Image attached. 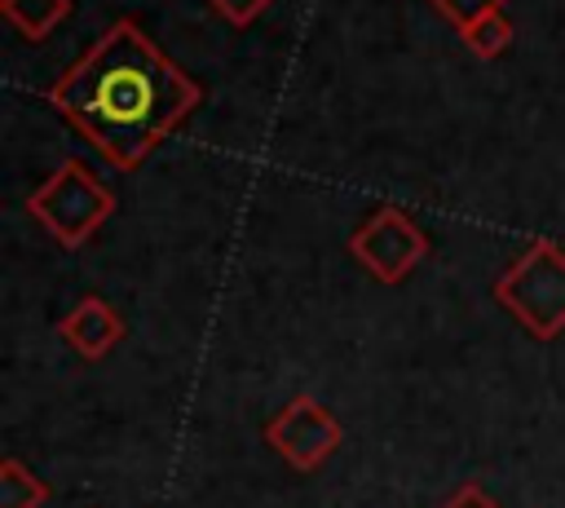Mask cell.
Segmentation results:
<instances>
[{
  "instance_id": "6da1fadb",
  "label": "cell",
  "mask_w": 565,
  "mask_h": 508,
  "mask_svg": "<svg viewBox=\"0 0 565 508\" xmlns=\"http://www.w3.org/2000/svg\"><path fill=\"white\" fill-rule=\"evenodd\" d=\"M203 88L132 22L102 31L49 88L53 110L119 172H132L199 106Z\"/></svg>"
},
{
  "instance_id": "7a4b0ae2",
  "label": "cell",
  "mask_w": 565,
  "mask_h": 508,
  "mask_svg": "<svg viewBox=\"0 0 565 508\" xmlns=\"http://www.w3.org/2000/svg\"><path fill=\"white\" fill-rule=\"evenodd\" d=\"M494 300L534 336L552 340L565 331V247L534 239L494 283Z\"/></svg>"
},
{
  "instance_id": "3957f363",
  "label": "cell",
  "mask_w": 565,
  "mask_h": 508,
  "mask_svg": "<svg viewBox=\"0 0 565 508\" xmlns=\"http://www.w3.org/2000/svg\"><path fill=\"white\" fill-rule=\"evenodd\" d=\"M26 212L53 234L62 247H84L110 216H115V194L93 177L88 163L62 159L26 199Z\"/></svg>"
},
{
  "instance_id": "277c9868",
  "label": "cell",
  "mask_w": 565,
  "mask_h": 508,
  "mask_svg": "<svg viewBox=\"0 0 565 508\" xmlns=\"http://www.w3.org/2000/svg\"><path fill=\"white\" fill-rule=\"evenodd\" d=\"M349 256L375 278V283H402L424 256H428V234L393 203L375 208L353 234H349Z\"/></svg>"
},
{
  "instance_id": "5b68a950",
  "label": "cell",
  "mask_w": 565,
  "mask_h": 508,
  "mask_svg": "<svg viewBox=\"0 0 565 508\" xmlns=\"http://www.w3.org/2000/svg\"><path fill=\"white\" fill-rule=\"evenodd\" d=\"M265 442L274 455H282L291 468L300 473H313L322 468L340 442H344V428L340 420L331 415V406H322L318 398L309 393H296L287 406H278L269 420H265Z\"/></svg>"
},
{
  "instance_id": "8992f818",
  "label": "cell",
  "mask_w": 565,
  "mask_h": 508,
  "mask_svg": "<svg viewBox=\"0 0 565 508\" xmlns=\"http://www.w3.org/2000/svg\"><path fill=\"white\" fill-rule=\"evenodd\" d=\"M57 336L79 353V358H106L124 340V318L110 300L84 296L71 305V314L57 322Z\"/></svg>"
},
{
  "instance_id": "52a82bcc",
  "label": "cell",
  "mask_w": 565,
  "mask_h": 508,
  "mask_svg": "<svg viewBox=\"0 0 565 508\" xmlns=\"http://www.w3.org/2000/svg\"><path fill=\"white\" fill-rule=\"evenodd\" d=\"M71 9H75V0H0L4 22L22 40H49L71 18Z\"/></svg>"
},
{
  "instance_id": "ba28073f",
  "label": "cell",
  "mask_w": 565,
  "mask_h": 508,
  "mask_svg": "<svg viewBox=\"0 0 565 508\" xmlns=\"http://www.w3.org/2000/svg\"><path fill=\"white\" fill-rule=\"evenodd\" d=\"M49 504V481L35 477L22 459L0 464V508H44Z\"/></svg>"
},
{
  "instance_id": "9c48e42d",
  "label": "cell",
  "mask_w": 565,
  "mask_h": 508,
  "mask_svg": "<svg viewBox=\"0 0 565 508\" xmlns=\"http://www.w3.org/2000/svg\"><path fill=\"white\" fill-rule=\"evenodd\" d=\"M512 18L503 13V9H494V13H481L477 22H468L463 31H459V40L468 44V53H477V57H499V53H508V44H512Z\"/></svg>"
},
{
  "instance_id": "30bf717a",
  "label": "cell",
  "mask_w": 565,
  "mask_h": 508,
  "mask_svg": "<svg viewBox=\"0 0 565 508\" xmlns=\"http://www.w3.org/2000/svg\"><path fill=\"white\" fill-rule=\"evenodd\" d=\"M455 31H463L468 22H477L481 13H494V9H503L508 0H428Z\"/></svg>"
},
{
  "instance_id": "8fae6325",
  "label": "cell",
  "mask_w": 565,
  "mask_h": 508,
  "mask_svg": "<svg viewBox=\"0 0 565 508\" xmlns=\"http://www.w3.org/2000/svg\"><path fill=\"white\" fill-rule=\"evenodd\" d=\"M274 0H207V9L230 27H252Z\"/></svg>"
},
{
  "instance_id": "7c38bea8",
  "label": "cell",
  "mask_w": 565,
  "mask_h": 508,
  "mask_svg": "<svg viewBox=\"0 0 565 508\" xmlns=\"http://www.w3.org/2000/svg\"><path fill=\"white\" fill-rule=\"evenodd\" d=\"M441 508H499V504H494V499H490L481 486H472V481H468V486H459V490H455V495H450Z\"/></svg>"
}]
</instances>
